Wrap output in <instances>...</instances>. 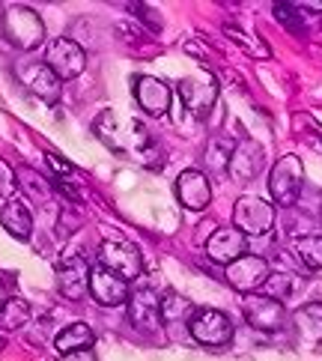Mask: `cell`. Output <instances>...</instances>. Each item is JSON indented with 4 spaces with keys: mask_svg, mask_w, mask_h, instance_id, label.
Listing matches in <instances>:
<instances>
[{
    "mask_svg": "<svg viewBox=\"0 0 322 361\" xmlns=\"http://www.w3.org/2000/svg\"><path fill=\"white\" fill-rule=\"evenodd\" d=\"M96 343V334L87 322H72V326L63 329L57 338H54V350L60 355H69V353H81V350H93Z\"/></svg>",
    "mask_w": 322,
    "mask_h": 361,
    "instance_id": "19",
    "label": "cell"
},
{
    "mask_svg": "<svg viewBox=\"0 0 322 361\" xmlns=\"http://www.w3.org/2000/svg\"><path fill=\"white\" fill-rule=\"evenodd\" d=\"M263 161H266V152L256 140H242V144L233 147V156H230V173L239 183H251V179L263 171Z\"/></svg>",
    "mask_w": 322,
    "mask_h": 361,
    "instance_id": "17",
    "label": "cell"
},
{
    "mask_svg": "<svg viewBox=\"0 0 322 361\" xmlns=\"http://www.w3.org/2000/svg\"><path fill=\"white\" fill-rule=\"evenodd\" d=\"M179 99L185 102V108L194 117H206L212 111L215 99H218V87L209 75H194V78H182L179 81Z\"/></svg>",
    "mask_w": 322,
    "mask_h": 361,
    "instance_id": "12",
    "label": "cell"
},
{
    "mask_svg": "<svg viewBox=\"0 0 322 361\" xmlns=\"http://www.w3.org/2000/svg\"><path fill=\"white\" fill-rule=\"evenodd\" d=\"M45 66L51 69L63 81H72V78H78V75L84 72L87 66V54H84V48L69 39V36H60V39H54L48 45L45 51Z\"/></svg>",
    "mask_w": 322,
    "mask_h": 361,
    "instance_id": "6",
    "label": "cell"
},
{
    "mask_svg": "<svg viewBox=\"0 0 322 361\" xmlns=\"http://www.w3.org/2000/svg\"><path fill=\"white\" fill-rule=\"evenodd\" d=\"M89 293L93 299L105 307H117V305H125L128 302V281H123L120 275L108 272L105 266H93L89 269Z\"/></svg>",
    "mask_w": 322,
    "mask_h": 361,
    "instance_id": "11",
    "label": "cell"
},
{
    "mask_svg": "<svg viewBox=\"0 0 322 361\" xmlns=\"http://www.w3.org/2000/svg\"><path fill=\"white\" fill-rule=\"evenodd\" d=\"M4 346H6V341H4V338H0V350H4Z\"/></svg>",
    "mask_w": 322,
    "mask_h": 361,
    "instance_id": "36",
    "label": "cell"
},
{
    "mask_svg": "<svg viewBox=\"0 0 322 361\" xmlns=\"http://www.w3.org/2000/svg\"><path fill=\"white\" fill-rule=\"evenodd\" d=\"M0 224H4L6 233H12L21 242H27L30 233H33V212H30V206L24 200H18V197L4 200V206H0Z\"/></svg>",
    "mask_w": 322,
    "mask_h": 361,
    "instance_id": "18",
    "label": "cell"
},
{
    "mask_svg": "<svg viewBox=\"0 0 322 361\" xmlns=\"http://www.w3.org/2000/svg\"><path fill=\"white\" fill-rule=\"evenodd\" d=\"M292 251L307 269H322V233L299 236L295 245H292Z\"/></svg>",
    "mask_w": 322,
    "mask_h": 361,
    "instance_id": "21",
    "label": "cell"
},
{
    "mask_svg": "<svg viewBox=\"0 0 322 361\" xmlns=\"http://www.w3.org/2000/svg\"><path fill=\"white\" fill-rule=\"evenodd\" d=\"M188 331L200 346H224L233 341V319L215 307H200L191 314Z\"/></svg>",
    "mask_w": 322,
    "mask_h": 361,
    "instance_id": "5",
    "label": "cell"
},
{
    "mask_svg": "<svg viewBox=\"0 0 322 361\" xmlns=\"http://www.w3.org/2000/svg\"><path fill=\"white\" fill-rule=\"evenodd\" d=\"M159 314H161V322H167V326H173V322H188L191 314H194V305L179 293H167L164 299H159Z\"/></svg>",
    "mask_w": 322,
    "mask_h": 361,
    "instance_id": "20",
    "label": "cell"
},
{
    "mask_svg": "<svg viewBox=\"0 0 322 361\" xmlns=\"http://www.w3.org/2000/svg\"><path fill=\"white\" fill-rule=\"evenodd\" d=\"M16 188H18V183H16V171L0 159V200H9L12 195H16Z\"/></svg>",
    "mask_w": 322,
    "mask_h": 361,
    "instance_id": "30",
    "label": "cell"
},
{
    "mask_svg": "<svg viewBox=\"0 0 322 361\" xmlns=\"http://www.w3.org/2000/svg\"><path fill=\"white\" fill-rule=\"evenodd\" d=\"M4 36L24 51H33L45 42V24L27 6H9L4 12Z\"/></svg>",
    "mask_w": 322,
    "mask_h": 361,
    "instance_id": "1",
    "label": "cell"
},
{
    "mask_svg": "<svg viewBox=\"0 0 322 361\" xmlns=\"http://www.w3.org/2000/svg\"><path fill=\"white\" fill-rule=\"evenodd\" d=\"M299 329L307 341L322 343V305H307L299 311Z\"/></svg>",
    "mask_w": 322,
    "mask_h": 361,
    "instance_id": "25",
    "label": "cell"
},
{
    "mask_svg": "<svg viewBox=\"0 0 322 361\" xmlns=\"http://www.w3.org/2000/svg\"><path fill=\"white\" fill-rule=\"evenodd\" d=\"M16 75L33 96H39L42 102H48V105H54L60 99V78L45 66V63L21 60V63H16Z\"/></svg>",
    "mask_w": 322,
    "mask_h": 361,
    "instance_id": "9",
    "label": "cell"
},
{
    "mask_svg": "<svg viewBox=\"0 0 322 361\" xmlns=\"http://www.w3.org/2000/svg\"><path fill=\"white\" fill-rule=\"evenodd\" d=\"M125 9H128V12H135V16H140V21L149 24L152 30H161V21H159V16H156V12H152L147 4H128Z\"/></svg>",
    "mask_w": 322,
    "mask_h": 361,
    "instance_id": "31",
    "label": "cell"
},
{
    "mask_svg": "<svg viewBox=\"0 0 322 361\" xmlns=\"http://www.w3.org/2000/svg\"><path fill=\"white\" fill-rule=\"evenodd\" d=\"M233 140H224V137H212L209 140V147H206V156H203V161H206V167L209 171H227V164H230V156H233Z\"/></svg>",
    "mask_w": 322,
    "mask_h": 361,
    "instance_id": "23",
    "label": "cell"
},
{
    "mask_svg": "<svg viewBox=\"0 0 322 361\" xmlns=\"http://www.w3.org/2000/svg\"><path fill=\"white\" fill-rule=\"evenodd\" d=\"M6 299H9V290L4 287V281H0V311H4V305H6Z\"/></svg>",
    "mask_w": 322,
    "mask_h": 361,
    "instance_id": "34",
    "label": "cell"
},
{
    "mask_svg": "<svg viewBox=\"0 0 322 361\" xmlns=\"http://www.w3.org/2000/svg\"><path fill=\"white\" fill-rule=\"evenodd\" d=\"M224 278H227V283H230L233 290L251 295V293H256V290H260L263 283H266V278H268V263L263 260L260 254H242L239 260H233V263L227 266Z\"/></svg>",
    "mask_w": 322,
    "mask_h": 361,
    "instance_id": "8",
    "label": "cell"
},
{
    "mask_svg": "<svg viewBox=\"0 0 322 361\" xmlns=\"http://www.w3.org/2000/svg\"><path fill=\"white\" fill-rule=\"evenodd\" d=\"M27 319H30V305L24 299H18V295H9L4 311H0V326L4 329H21V326H27Z\"/></svg>",
    "mask_w": 322,
    "mask_h": 361,
    "instance_id": "24",
    "label": "cell"
},
{
    "mask_svg": "<svg viewBox=\"0 0 322 361\" xmlns=\"http://www.w3.org/2000/svg\"><path fill=\"white\" fill-rule=\"evenodd\" d=\"M233 227L239 233L248 239V236H266L268 230L275 227V206L266 203L263 197H254V195H244L236 200L233 206Z\"/></svg>",
    "mask_w": 322,
    "mask_h": 361,
    "instance_id": "3",
    "label": "cell"
},
{
    "mask_svg": "<svg viewBox=\"0 0 322 361\" xmlns=\"http://www.w3.org/2000/svg\"><path fill=\"white\" fill-rule=\"evenodd\" d=\"M302 6H307V9H322L319 0H314V4H302Z\"/></svg>",
    "mask_w": 322,
    "mask_h": 361,
    "instance_id": "35",
    "label": "cell"
},
{
    "mask_svg": "<svg viewBox=\"0 0 322 361\" xmlns=\"http://www.w3.org/2000/svg\"><path fill=\"white\" fill-rule=\"evenodd\" d=\"M128 322L137 331H159L161 329V314H159V295L152 290H135L128 295Z\"/></svg>",
    "mask_w": 322,
    "mask_h": 361,
    "instance_id": "15",
    "label": "cell"
},
{
    "mask_svg": "<svg viewBox=\"0 0 322 361\" xmlns=\"http://www.w3.org/2000/svg\"><path fill=\"white\" fill-rule=\"evenodd\" d=\"M135 99L149 117H164V114L171 111L173 93L164 81L152 78V75H140V78H135Z\"/></svg>",
    "mask_w": 322,
    "mask_h": 361,
    "instance_id": "13",
    "label": "cell"
},
{
    "mask_svg": "<svg viewBox=\"0 0 322 361\" xmlns=\"http://www.w3.org/2000/svg\"><path fill=\"white\" fill-rule=\"evenodd\" d=\"M304 185V167L299 161V156H283L280 161H275L272 173H268V195L278 206H292L302 195Z\"/></svg>",
    "mask_w": 322,
    "mask_h": 361,
    "instance_id": "4",
    "label": "cell"
},
{
    "mask_svg": "<svg viewBox=\"0 0 322 361\" xmlns=\"http://www.w3.org/2000/svg\"><path fill=\"white\" fill-rule=\"evenodd\" d=\"M302 287V278H292V275H287V272H268V278H266V283H263V290H266V295L268 299H275V302H283V299H290V295Z\"/></svg>",
    "mask_w": 322,
    "mask_h": 361,
    "instance_id": "22",
    "label": "cell"
},
{
    "mask_svg": "<svg viewBox=\"0 0 322 361\" xmlns=\"http://www.w3.org/2000/svg\"><path fill=\"white\" fill-rule=\"evenodd\" d=\"M176 197H179V203L185 206V209H191V212H200V209H206L209 206V200H212V185H209V179H206V173H200V171H182L176 176Z\"/></svg>",
    "mask_w": 322,
    "mask_h": 361,
    "instance_id": "14",
    "label": "cell"
},
{
    "mask_svg": "<svg viewBox=\"0 0 322 361\" xmlns=\"http://www.w3.org/2000/svg\"><path fill=\"white\" fill-rule=\"evenodd\" d=\"M99 266H105L108 272L120 275L123 281H135L144 272V257L140 248L128 239H105L99 245Z\"/></svg>",
    "mask_w": 322,
    "mask_h": 361,
    "instance_id": "2",
    "label": "cell"
},
{
    "mask_svg": "<svg viewBox=\"0 0 322 361\" xmlns=\"http://www.w3.org/2000/svg\"><path fill=\"white\" fill-rule=\"evenodd\" d=\"M248 248V239H244L236 227H218L215 233L206 239V254H209L212 263H221V266H230L233 260L244 254Z\"/></svg>",
    "mask_w": 322,
    "mask_h": 361,
    "instance_id": "16",
    "label": "cell"
},
{
    "mask_svg": "<svg viewBox=\"0 0 322 361\" xmlns=\"http://www.w3.org/2000/svg\"><path fill=\"white\" fill-rule=\"evenodd\" d=\"M272 12H275V18L283 24V27H290V30L302 27V12H299V6H295V4H275Z\"/></svg>",
    "mask_w": 322,
    "mask_h": 361,
    "instance_id": "29",
    "label": "cell"
},
{
    "mask_svg": "<svg viewBox=\"0 0 322 361\" xmlns=\"http://www.w3.org/2000/svg\"><path fill=\"white\" fill-rule=\"evenodd\" d=\"M242 311H244V319H248V326L256 329V331H266V334H275L287 326V311H283V305L268 299L263 293H251L244 295L242 302Z\"/></svg>",
    "mask_w": 322,
    "mask_h": 361,
    "instance_id": "7",
    "label": "cell"
},
{
    "mask_svg": "<svg viewBox=\"0 0 322 361\" xmlns=\"http://www.w3.org/2000/svg\"><path fill=\"white\" fill-rule=\"evenodd\" d=\"M63 361H99L93 350H81V353H69V355H63Z\"/></svg>",
    "mask_w": 322,
    "mask_h": 361,
    "instance_id": "33",
    "label": "cell"
},
{
    "mask_svg": "<svg viewBox=\"0 0 322 361\" xmlns=\"http://www.w3.org/2000/svg\"><path fill=\"white\" fill-rule=\"evenodd\" d=\"M93 128H96V135L105 140L111 149H117V152L123 149L120 140H117V117H113V111H101L96 117V123H93Z\"/></svg>",
    "mask_w": 322,
    "mask_h": 361,
    "instance_id": "27",
    "label": "cell"
},
{
    "mask_svg": "<svg viewBox=\"0 0 322 361\" xmlns=\"http://www.w3.org/2000/svg\"><path fill=\"white\" fill-rule=\"evenodd\" d=\"M16 183H18V188H24L27 195L39 197V200H45L51 195V185L36 171H30V167H21V171H16Z\"/></svg>",
    "mask_w": 322,
    "mask_h": 361,
    "instance_id": "26",
    "label": "cell"
},
{
    "mask_svg": "<svg viewBox=\"0 0 322 361\" xmlns=\"http://www.w3.org/2000/svg\"><path fill=\"white\" fill-rule=\"evenodd\" d=\"M45 161H48V167H51V171H54L57 176H69V173H72V164L63 159V156H57V152H48Z\"/></svg>",
    "mask_w": 322,
    "mask_h": 361,
    "instance_id": "32",
    "label": "cell"
},
{
    "mask_svg": "<svg viewBox=\"0 0 322 361\" xmlns=\"http://www.w3.org/2000/svg\"><path fill=\"white\" fill-rule=\"evenodd\" d=\"M89 287V266L84 257L78 254H66L60 260L57 266V290L63 299H69V302H78L81 295L87 293Z\"/></svg>",
    "mask_w": 322,
    "mask_h": 361,
    "instance_id": "10",
    "label": "cell"
},
{
    "mask_svg": "<svg viewBox=\"0 0 322 361\" xmlns=\"http://www.w3.org/2000/svg\"><path fill=\"white\" fill-rule=\"evenodd\" d=\"M224 33L230 36V39H236L248 54H254V57H268L272 51H268V45H263L260 39H256L254 33H244V30H239V27H224Z\"/></svg>",
    "mask_w": 322,
    "mask_h": 361,
    "instance_id": "28",
    "label": "cell"
}]
</instances>
